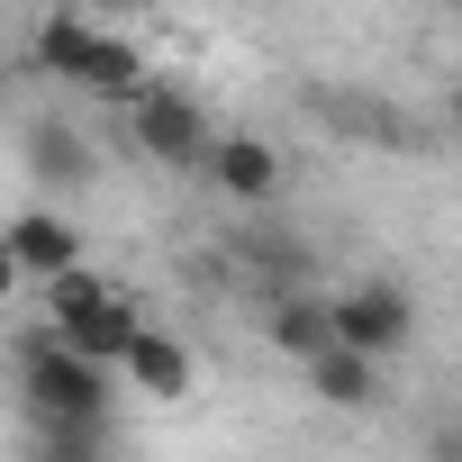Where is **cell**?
<instances>
[{"mask_svg": "<svg viewBox=\"0 0 462 462\" xmlns=\"http://www.w3.org/2000/svg\"><path fill=\"white\" fill-rule=\"evenodd\" d=\"M19 408H28V426H109V363H91L55 327H37V336H19Z\"/></svg>", "mask_w": 462, "mask_h": 462, "instance_id": "1", "label": "cell"}, {"mask_svg": "<svg viewBox=\"0 0 462 462\" xmlns=\"http://www.w3.org/2000/svg\"><path fill=\"white\" fill-rule=\"evenodd\" d=\"M37 64L55 73V82H73V91H100V100H127L136 82H145V55L127 46V37H109L100 19H46L37 28Z\"/></svg>", "mask_w": 462, "mask_h": 462, "instance_id": "2", "label": "cell"}, {"mask_svg": "<svg viewBox=\"0 0 462 462\" xmlns=\"http://www.w3.org/2000/svg\"><path fill=\"white\" fill-rule=\"evenodd\" d=\"M46 309H55L46 327H55L73 354H91V363H118V354H127V336L145 327V318H136V300H127V291H109V282H100V273H82V263L46 282Z\"/></svg>", "mask_w": 462, "mask_h": 462, "instance_id": "3", "label": "cell"}, {"mask_svg": "<svg viewBox=\"0 0 462 462\" xmlns=\"http://www.w3.org/2000/svg\"><path fill=\"white\" fill-rule=\"evenodd\" d=\"M127 136H136V154L145 163H172V172H199V154H208V109L190 100V91H172V82H136L127 91Z\"/></svg>", "mask_w": 462, "mask_h": 462, "instance_id": "4", "label": "cell"}, {"mask_svg": "<svg viewBox=\"0 0 462 462\" xmlns=\"http://www.w3.org/2000/svg\"><path fill=\"white\" fill-rule=\"evenodd\" d=\"M327 327H336V345H354V354L390 363V354H408V345H417V300H408L399 282H354L345 300H327Z\"/></svg>", "mask_w": 462, "mask_h": 462, "instance_id": "5", "label": "cell"}, {"mask_svg": "<svg viewBox=\"0 0 462 462\" xmlns=\"http://www.w3.org/2000/svg\"><path fill=\"white\" fill-rule=\"evenodd\" d=\"M0 245H10L19 282H55V273H73V263H82V226H73V217H55V208H19L10 226H0Z\"/></svg>", "mask_w": 462, "mask_h": 462, "instance_id": "6", "label": "cell"}, {"mask_svg": "<svg viewBox=\"0 0 462 462\" xmlns=\"http://www.w3.org/2000/svg\"><path fill=\"white\" fill-rule=\"evenodd\" d=\"M199 163L217 172V190H226V199H273V190H282V154H273L263 136H245V127H236V136H208V154H199Z\"/></svg>", "mask_w": 462, "mask_h": 462, "instance_id": "7", "label": "cell"}, {"mask_svg": "<svg viewBox=\"0 0 462 462\" xmlns=\"http://www.w3.org/2000/svg\"><path fill=\"white\" fill-rule=\"evenodd\" d=\"M300 372H309V390H318L327 408H372V399H381V363L354 354V345H318Z\"/></svg>", "mask_w": 462, "mask_h": 462, "instance_id": "8", "label": "cell"}, {"mask_svg": "<svg viewBox=\"0 0 462 462\" xmlns=\"http://www.w3.org/2000/svg\"><path fill=\"white\" fill-rule=\"evenodd\" d=\"M118 363H127V381H136L145 399H181V390H190V345H172V336H154V327H136Z\"/></svg>", "mask_w": 462, "mask_h": 462, "instance_id": "9", "label": "cell"}, {"mask_svg": "<svg viewBox=\"0 0 462 462\" xmlns=\"http://www.w3.org/2000/svg\"><path fill=\"white\" fill-rule=\"evenodd\" d=\"M28 172H37V181H55V190L91 181V145H82V127H64V118H37V127H28Z\"/></svg>", "mask_w": 462, "mask_h": 462, "instance_id": "10", "label": "cell"}, {"mask_svg": "<svg viewBox=\"0 0 462 462\" xmlns=\"http://www.w3.org/2000/svg\"><path fill=\"white\" fill-rule=\"evenodd\" d=\"M273 345H282L291 363H309L318 345H336V327H327V300H318V291H282V300H273Z\"/></svg>", "mask_w": 462, "mask_h": 462, "instance_id": "11", "label": "cell"}, {"mask_svg": "<svg viewBox=\"0 0 462 462\" xmlns=\"http://www.w3.org/2000/svg\"><path fill=\"white\" fill-rule=\"evenodd\" d=\"M28 462H109V426H28Z\"/></svg>", "mask_w": 462, "mask_h": 462, "instance_id": "12", "label": "cell"}, {"mask_svg": "<svg viewBox=\"0 0 462 462\" xmlns=\"http://www.w3.org/2000/svg\"><path fill=\"white\" fill-rule=\"evenodd\" d=\"M245 263H254V282H263L273 300H282V291H309V273H318V263H309L291 236H263V245H245Z\"/></svg>", "mask_w": 462, "mask_h": 462, "instance_id": "13", "label": "cell"}, {"mask_svg": "<svg viewBox=\"0 0 462 462\" xmlns=\"http://www.w3.org/2000/svg\"><path fill=\"white\" fill-rule=\"evenodd\" d=\"M19 291V263H10V245H0V300H10Z\"/></svg>", "mask_w": 462, "mask_h": 462, "instance_id": "14", "label": "cell"}, {"mask_svg": "<svg viewBox=\"0 0 462 462\" xmlns=\"http://www.w3.org/2000/svg\"><path fill=\"white\" fill-rule=\"evenodd\" d=\"M82 10H145V0H82Z\"/></svg>", "mask_w": 462, "mask_h": 462, "instance_id": "15", "label": "cell"}]
</instances>
